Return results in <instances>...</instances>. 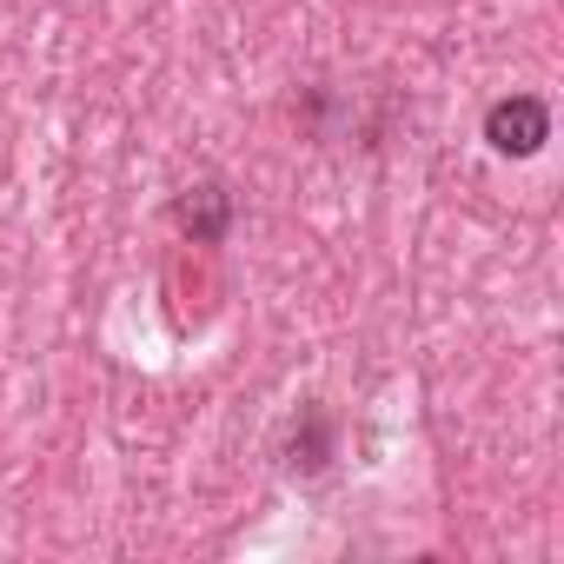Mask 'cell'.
I'll return each instance as SVG.
<instances>
[{
  "label": "cell",
  "instance_id": "obj_1",
  "mask_svg": "<svg viewBox=\"0 0 564 564\" xmlns=\"http://www.w3.org/2000/svg\"><path fill=\"white\" fill-rule=\"evenodd\" d=\"M485 140H491V153H505V160H531V153L551 140V107H544L538 94L491 100V107H485Z\"/></svg>",
  "mask_w": 564,
  "mask_h": 564
},
{
  "label": "cell",
  "instance_id": "obj_2",
  "mask_svg": "<svg viewBox=\"0 0 564 564\" xmlns=\"http://www.w3.org/2000/svg\"><path fill=\"white\" fill-rule=\"evenodd\" d=\"M173 219H180V232H193L199 246H219L226 226H232V193H226L219 180H199V186H186V193L173 199Z\"/></svg>",
  "mask_w": 564,
  "mask_h": 564
}]
</instances>
